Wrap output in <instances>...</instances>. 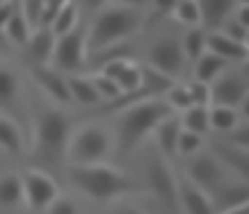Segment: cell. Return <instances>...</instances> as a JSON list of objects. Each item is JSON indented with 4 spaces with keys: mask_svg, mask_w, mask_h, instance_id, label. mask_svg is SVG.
Wrapping results in <instances>:
<instances>
[{
    "mask_svg": "<svg viewBox=\"0 0 249 214\" xmlns=\"http://www.w3.org/2000/svg\"><path fill=\"white\" fill-rule=\"evenodd\" d=\"M35 83L46 91L54 102L59 105H70V91H67V75H62L59 70L49 67V64H30Z\"/></svg>",
    "mask_w": 249,
    "mask_h": 214,
    "instance_id": "obj_14",
    "label": "cell"
},
{
    "mask_svg": "<svg viewBox=\"0 0 249 214\" xmlns=\"http://www.w3.org/2000/svg\"><path fill=\"white\" fill-rule=\"evenodd\" d=\"M214 158L225 166L228 171H236L238 179L249 177V150H238L233 144L225 142H214Z\"/></svg>",
    "mask_w": 249,
    "mask_h": 214,
    "instance_id": "obj_18",
    "label": "cell"
},
{
    "mask_svg": "<svg viewBox=\"0 0 249 214\" xmlns=\"http://www.w3.org/2000/svg\"><path fill=\"white\" fill-rule=\"evenodd\" d=\"M209 201L214 214H225L236 206L249 203V185L247 179H225L214 193H209Z\"/></svg>",
    "mask_w": 249,
    "mask_h": 214,
    "instance_id": "obj_13",
    "label": "cell"
},
{
    "mask_svg": "<svg viewBox=\"0 0 249 214\" xmlns=\"http://www.w3.org/2000/svg\"><path fill=\"white\" fill-rule=\"evenodd\" d=\"M193 64H196V80H198V83H206V86H209L212 80L220 78V75L225 72V67H228L220 56H214V54H209V51H206L201 59H196Z\"/></svg>",
    "mask_w": 249,
    "mask_h": 214,
    "instance_id": "obj_24",
    "label": "cell"
},
{
    "mask_svg": "<svg viewBox=\"0 0 249 214\" xmlns=\"http://www.w3.org/2000/svg\"><path fill=\"white\" fill-rule=\"evenodd\" d=\"M43 3V14H40V27H51L54 16L59 14V8L67 3V0H40Z\"/></svg>",
    "mask_w": 249,
    "mask_h": 214,
    "instance_id": "obj_38",
    "label": "cell"
},
{
    "mask_svg": "<svg viewBox=\"0 0 249 214\" xmlns=\"http://www.w3.org/2000/svg\"><path fill=\"white\" fill-rule=\"evenodd\" d=\"M179 48H182L185 59H190V62L201 59L206 54V32L201 27H188L185 37L179 40Z\"/></svg>",
    "mask_w": 249,
    "mask_h": 214,
    "instance_id": "obj_28",
    "label": "cell"
},
{
    "mask_svg": "<svg viewBox=\"0 0 249 214\" xmlns=\"http://www.w3.org/2000/svg\"><path fill=\"white\" fill-rule=\"evenodd\" d=\"M110 147H113V139L102 126H83L67 142V158L72 160V166L105 163Z\"/></svg>",
    "mask_w": 249,
    "mask_h": 214,
    "instance_id": "obj_5",
    "label": "cell"
},
{
    "mask_svg": "<svg viewBox=\"0 0 249 214\" xmlns=\"http://www.w3.org/2000/svg\"><path fill=\"white\" fill-rule=\"evenodd\" d=\"M209 107H188V110H182V115H179V126L185 128V131H193L198 134V137H206V131H209Z\"/></svg>",
    "mask_w": 249,
    "mask_h": 214,
    "instance_id": "obj_27",
    "label": "cell"
},
{
    "mask_svg": "<svg viewBox=\"0 0 249 214\" xmlns=\"http://www.w3.org/2000/svg\"><path fill=\"white\" fill-rule=\"evenodd\" d=\"M81 3L86 5L89 11H99V8H102V5H105V3H107V0H81Z\"/></svg>",
    "mask_w": 249,
    "mask_h": 214,
    "instance_id": "obj_45",
    "label": "cell"
},
{
    "mask_svg": "<svg viewBox=\"0 0 249 214\" xmlns=\"http://www.w3.org/2000/svg\"><path fill=\"white\" fill-rule=\"evenodd\" d=\"M19 14L24 16V21L30 24V30H38L40 27V14H43V3H40V0H22Z\"/></svg>",
    "mask_w": 249,
    "mask_h": 214,
    "instance_id": "obj_34",
    "label": "cell"
},
{
    "mask_svg": "<svg viewBox=\"0 0 249 214\" xmlns=\"http://www.w3.org/2000/svg\"><path fill=\"white\" fill-rule=\"evenodd\" d=\"M19 201H24L22 177L19 174H3L0 177V206H17Z\"/></svg>",
    "mask_w": 249,
    "mask_h": 214,
    "instance_id": "obj_30",
    "label": "cell"
},
{
    "mask_svg": "<svg viewBox=\"0 0 249 214\" xmlns=\"http://www.w3.org/2000/svg\"><path fill=\"white\" fill-rule=\"evenodd\" d=\"M22 177V196L35 212H46L59 198V185L40 169H27Z\"/></svg>",
    "mask_w": 249,
    "mask_h": 214,
    "instance_id": "obj_8",
    "label": "cell"
},
{
    "mask_svg": "<svg viewBox=\"0 0 249 214\" xmlns=\"http://www.w3.org/2000/svg\"><path fill=\"white\" fill-rule=\"evenodd\" d=\"M147 187L156 193L161 203H166L169 209H177V177L172 174L161 153L150 155L147 160Z\"/></svg>",
    "mask_w": 249,
    "mask_h": 214,
    "instance_id": "obj_10",
    "label": "cell"
},
{
    "mask_svg": "<svg viewBox=\"0 0 249 214\" xmlns=\"http://www.w3.org/2000/svg\"><path fill=\"white\" fill-rule=\"evenodd\" d=\"M169 115H172V107L163 99H142L129 105L118 118V150L124 155L134 153L142 144V139L153 134V128Z\"/></svg>",
    "mask_w": 249,
    "mask_h": 214,
    "instance_id": "obj_2",
    "label": "cell"
},
{
    "mask_svg": "<svg viewBox=\"0 0 249 214\" xmlns=\"http://www.w3.org/2000/svg\"><path fill=\"white\" fill-rule=\"evenodd\" d=\"M19 102V78L14 70L0 67V107L3 110H11Z\"/></svg>",
    "mask_w": 249,
    "mask_h": 214,
    "instance_id": "obj_26",
    "label": "cell"
},
{
    "mask_svg": "<svg viewBox=\"0 0 249 214\" xmlns=\"http://www.w3.org/2000/svg\"><path fill=\"white\" fill-rule=\"evenodd\" d=\"M67 91H70V102H78V105H99V94L94 89V80L86 78V75H67Z\"/></svg>",
    "mask_w": 249,
    "mask_h": 214,
    "instance_id": "obj_20",
    "label": "cell"
},
{
    "mask_svg": "<svg viewBox=\"0 0 249 214\" xmlns=\"http://www.w3.org/2000/svg\"><path fill=\"white\" fill-rule=\"evenodd\" d=\"M225 214H249V203H244V206H236V209H231V212H225Z\"/></svg>",
    "mask_w": 249,
    "mask_h": 214,
    "instance_id": "obj_46",
    "label": "cell"
},
{
    "mask_svg": "<svg viewBox=\"0 0 249 214\" xmlns=\"http://www.w3.org/2000/svg\"><path fill=\"white\" fill-rule=\"evenodd\" d=\"M54 32L49 27H38L33 30L30 40L24 43V56H27L30 64H51V54H54Z\"/></svg>",
    "mask_w": 249,
    "mask_h": 214,
    "instance_id": "obj_17",
    "label": "cell"
},
{
    "mask_svg": "<svg viewBox=\"0 0 249 214\" xmlns=\"http://www.w3.org/2000/svg\"><path fill=\"white\" fill-rule=\"evenodd\" d=\"M70 182L81 193H86L91 201L110 203L115 198L131 196V193L142 190V182H137L134 177L124 174V171L113 169L107 163H91V166H72L67 171Z\"/></svg>",
    "mask_w": 249,
    "mask_h": 214,
    "instance_id": "obj_1",
    "label": "cell"
},
{
    "mask_svg": "<svg viewBox=\"0 0 249 214\" xmlns=\"http://www.w3.org/2000/svg\"><path fill=\"white\" fill-rule=\"evenodd\" d=\"M46 212H49V214H78V206H75V201H72V198L59 196L49 209H46Z\"/></svg>",
    "mask_w": 249,
    "mask_h": 214,
    "instance_id": "obj_40",
    "label": "cell"
},
{
    "mask_svg": "<svg viewBox=\"0 0 249 214\" xmlns=\"http://www.w3.org/2000/svg\"><path fill=\"white\" fill-rule=\"evenodd\" d=\"M110 214H147V212H142V209H137V206H129V203H121V206H115Z\"/></svg>",
    "mask_w": 249,
    "mask_h": 214,
    "instance_id": "obj_43",
    "label": "cell"
},
{
    "mask_svg": "<svg viewBox=\"0 0 249 214\" xmlns=\"http://www.w3.org/2000/svg\"><path fill=\"white\" fill-rule=\"evenodd\" d=\"M150 3H153V8H156L158 16H166V14H172V8H174L177 0H150Z\"/></svg>",
    "mask_w": 249,
    "mask_h": 214,
    "instance_id": "obj_42",
    "label": "cell"
},
{
    "mask_svg": "<svg viewBox=\"0 0 249 214\" xmlns=\"http://www.w3.org/2000/svg\"><path fill=\"white\" fill-rule=\"evenodd\" d=\"M201 144H204V137H198V134H193V131H185V128H179L177 150H174V153H179V155H196V153L201 150Z\"/></svg>",
    "mask_w": 249,
    "mask_h": 214,
    "instance_id": "obj_33",
    "label": "cell"
},
{
    "mask_svg": "<svg viewBox=\"0 0 249 214\" xmlns=\"http://www.w3.org/2000/svg\"><path fill=\"white\" fill-rule=\"evenodd\" d=\"M6 46H8V43L3 40V35H0V51H3V48H6Z\"/></svg>",
    "mask_w": 249,
    "mask_h": 214,
    "instance_id": "obj_47",
    "label": "cell"
},
{
    "mask_svg": "<svg viewBox=\"0 0 249 214\" xmlns=\"http://www.w3.org/2000/svg\"><path fill=\"white\" fill-rule=\"evenodd\" d=\"M14 11H17V5H14V0H8V3L0 5V32H3V27H6V21L14 16Z\"/></svg>",
    "mask_w": 249,
    "mask_h": 214,
    "instance_id": "obj_41",
    "label": "cell"
},
{
    "mask_svg": "<svg viewBox=\"0 0 249 214\" xmlns=\"http://www.w3.org/2000/svg\"><path fill=\"white\" fill-rule=\"evenodd\" d=\"M0 150H6L14 158L24 155L22 128L17 126V121H11V118H6V115H0Z\"/></svg>",
    "mask_w": 249,
    "mask_h": 214,
    "instance_id": "obj_21",
    "label": "cell"
},
{
    "mask_svg": "<svg viewBox=\"0 0 249 214\" xmlns=\"http://www.w3.org/2000/svg\"><path fill=\"white\" fill-rule=\"evenodd\" d=\"M228 179V169L214 158V155H196L188 163V182H193L198 190H204L206 196L214 193L222 182Z\"/></svg>",
    "mask_w": 249,
    "mask_h": 214,
    "instance_id": "obj_11",
    "label": "cell"
},
{
    "mask_svg": "<svg viewBox=\"0 0 249 214\" xmlns=\"http://www.w3.org/2000/svg\"><path fill=\"white\" fill-rule=\"evenodd\" d=\"M177 206H182L185 214H214L209 196L188 179H177Z\"/></svg>",
    "mask_w": 249,
    "mask_h": 214,
    "instance_id": "obj_16",
    "label": "cell"
},
{
    "mask_svg": "<svg viewBox=\"0 0 249 214\" xmlns=\"http://www.w3.org/2000/svg\"><path fill=\"white\" fill-rule=\"evenodd\" d=\"M188 91H190V99H193L196 107H209V86L206 83L193 80V83H188Z\"/></svg>",
    "mask_w": 249,
    "mask_h": 214,
    "instance_id": "obj_37",
    "label": "cell"
},
{
    "mask_svg": "<svg viewBox=\"0 0 249 214\" xmlns=\"http://www.w3.org/2000/svg\"><path fill=\"white\" fill-rule=\"evenodd\" d=\"M51 64L62 75H81V70L86 67V30L81 24L75 30H70L67 35L56 37Z\"/></svg>",
    "mask_w": 249,
    "mask_h": 214,
    "instance_id": "obj_6",
    "label": "cell"
},
{
    "mask_svg": "<svg viewBox=\"0 0 249 214\" xmlns=\"http://www.w3.org/2000/svg\"><path fill=\"white\" fill-rule=\"evenodd\" d=\"M147 67L156 72L166 75V78L177 80L185 70V54L179 48L177 37H158L150 48H147Z\"/></svg>",
    "mask_w": 249,
    "mask_h": 214,
    "instance_id": "obj_7",
    "label": "cell"
},
{
    "mask_svg": "<svg viewBox=\"0 0 249 214\" xmlns=\"http://www.w3.org/2000/svg\"><path fill=\"white\" fill-rule=\"evenodd\" d=\"M196 3L201 11V24L209 27V32L217 30L236 8V0H196Z\"/></svg>",
    "mask_w": 249,
    "mask_h": 214,
    "instance_id": "obj_19",
    "label": "cell"
},
{
    "mask_svg": "<svg viewBox=\"0 0 249 214\" xmlns=\"http://www.w3.org/2000/svg\"><path fill=\"white\" fill-rule=\"evenodd\" d=\"M206 51L214 54V56H220L225 64H244V62H247V56H249L247 43L233 40V37L222 35L220 30L206 32Z\"/></svg>",
    "mask_w": 249,
    "mask_h": 214,
    "instance_id": "obj_15",
    "label": "cell"
},
{
    "mask_svg": "<svg viewBox=\"0 0 249 214\" xmlns=\"http://www.w3.org/2000/svg\"><path fill=\"white\" fill-rule=\"evenodd\" d=\"M94 80V89H97V94H99V99H107V102H115L121 96V89L113 83L110 78H105V75H97V78H91Z\"/></svg>",
    "mask_w": 249,
    "mask_h": 214,
    "instance_id": "obj_35",
    "label": "cell"
},
{
    "mask_svg": "<svg viewBox=\"0 0 249 214\" xmlns=\"http://www.w3.org/2000/svg\"><path fill=\"white\" fill-rule=\"evenodd\" d=\"M247 91L249 83L244 75L238 72H222L217 80L209 83V105H220V107H238L247 102Z\"/></svg>",
    "mask_w": 249,
    "mask_h": 214,
    "instance_id": "obj_12",
    "label": "cell"
},
{
    "mask_svg": "<svg viewBox=\"0 0 249 214\" xmlns=\"http://www.w3.org/2000/svg\"><path fill=\"white\" fill-rule=\"evenodd\" d=\"M70 118L62 110H43L35 126V155L46 166H59L67 158Z\"/></svg>",
    "mask_w": 249,
    "mask_h": 214,
    "instance_id": "obj_4",
    "label": "cell"
},
{
    "mask_svg": "<svg viewBox=\"0 0 249 214\" xmlns=\"http://www.w3.org/2000/svg\"><path fill=\"white\" fill-rule=\"evenodd\" d=\"M163 102L172 107V112H174V110H188V107H193V99H190L188 83H185V86H179V83L169 86V91L163 94Z\"/></svg>",
    "mask_w": 249,
    "mask_h": 214,
    "instance_id": "obj_32",
    "label": "cell"
},
{
    "mask_svg": "<svg viewBox=\"0 0 249 214\" xmlns=\"http://www.w3.org/2000/svg\"><path fill=\"white\" fill-rule=\"evenodd\" d=\"M179 118L174 115H169V118H163L161 123H158L156 128H153V134H156V142H158V147H161V155H174V150H177V137H179Z\"/></svg>",
    "mask_w": 249,
    "mask_h": 214,
    "instance_id": "obj_22",
    "label": "cell"
},
{
    "mask_svg": "<svg viewBox=\"0 0 249 214\" xmlns=\"http://www.w3.org/2000/svg\"><path fill=\"white\" fill-rule=\"evenodd\" d=\"M3 3H8V0H0V5H3Z\"/></svg>",
    "mask_w": 249,
    "mask_h": 214,
    "instance_id": "obj_48",
    "label": "cell"
},
{
    "mask_svg": "<svg viewBox=\"0 0 249 214\" xmlns=\"http://www.w3.org/2000/svg\"><path fill=\"white\" fill-rule=\"evenodd\" d=\"M172 16L185 27H201V11L196 0H177L172 8Z\"/></svg>",
    "mask_w": 249,
    "mask_h": 214,
    "instance_id": "obj_31",
    "label": "cell"
},
{
    "mask_svg": "<svg viewBox=\"0 0 249 214\" xmlns=\"http://www.w3.org/2000/svg\"><path fill=\"white\" fill-rule=\"evenodd\" d=\"M118 5H126V8H134V11H142L145 5H150V0H118Z\"/></svg>",
    "mask_w": 249,
    "mask_h": 214,
    "instance_id": "obj_44",
    "label": "cell"
},
{
    "mask_svg": "<svg viewBox=\"0 0 249 214\" xmlns=\"http://www.w3.org/2000/svg\"><path fill=\"white\" fill-rule=\"evenodd\" d=\"M3 40L8 43V46H22L24 48V43L30 40V35H33V30H30V24L24 21V16L19 14V8L14 11V16L6 21V27H3Z\"/></svg>",
    "mask_w": 249,
    "mask_h": 214,
    "instance_id": "obj_23",
    "label": "cell"
},
{
    "mask_svg": "<svg viewBox=\"0 0 249 214\" xmlns=\"http://www.w3.org/2000/svg\"><path fill=\"white\" fill-rule=\"evenodd\" d=\"M209 131H220V134H228L238 126V112L236 107H220V105H212L209 107Z\"/></svg>",
    "mask_w": 249,
    "mask_h": 214,
    "instance_id": "obj_25",
    "label": "cell"
},
{
    "mask_svg": "<svg viewBox=\"0 0 249 214\" xmlns=\"http://www.w3.org/2000/svg\"><path fill=\"white\" fill-rule=\"evenodd\" d=\"M75 27H78V3L75 0H67L59 8V14L54 16L49 30L54 32V37H59V35H67L70 30H75Z\"/></svg>",
    "mask_w": 249,
    "mask_h": 214,
    "instance_id": "obj_29",
    "label": "cell"
},
{
    "mask_svg": "<svg viewBox=\"0 0 249 214\" xmlns=\"http://www.w3.org/2000/svg\"><path fill=\"white\" fill-rule=\"evenodd\" d=\"M99 75L110 78L121 89V96H124V99H129V96H134L137 91L142 89V80H145V67H140L137 62L121 56V59H110V62H105V67H102V72H99ZM121 96H118V99H121Z\"/></svg>",
    "mask_w": 249,
    "mask_h": 214,
    "instance_id": "obj_9",
    "label": "cell"
},
{
    "mask_svg": "<svg viewBox=\"0 0 249 214\" xmlns=\"http://www.w3.org/2000/svg\"><path fill=\"white\" fill-rule=\"evenodd\" d=\"M142 21H145V14L134 8H126V5L102 8L97 14V19L91 21V27L86 30V48L102 51V48L115 46L118 40L137 35L142 30Z\"/></svg>",
    "mask_w": 249,
    "mask_h": 214,
    "instance_id": "obj_3",
    "label": "cell"
},
{
    "mask_svg": "<svg viewBox=\"0 0 249 214\" xmlns=\"http://www.w3.org/2000/svg\"><path fill=\"white\" fill-rule=\"evenodd\" d=\"M220 32H222V35H228V37H233V40H238V43H247V32H249V27L238 24V21L233 19V16H228V19L220 24Z\"/></svg>",
    "mask_w": 249,
    "mask_h": 214,
    "instance_id": "obj_36",
    "label": "cell"
},
{
    "mask_svg": "<svg viewBox=\"0 0 249 214\" xmlns=\"http://www.w3.org/2000/svg\"><path fill=\"white\" fill-rule=\"evenodd\" d=\"M225 137H228V144H233V147H238V150H249V128L247 126H236L233 131H228Z\"/></svg>",
    "mask_w": 249,
    "mask_h": 214,
    "instance_id": "obj_39",
    "label": "cell"
}]
</instances>
